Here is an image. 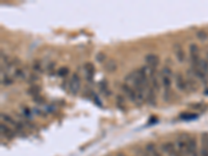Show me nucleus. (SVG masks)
<instances>
[{"instance_id":"obj_18","label":"nucleus","mask_w":208,"mask_h":156,"mask_svg":"<svg viewBox=\"0 0 208 156\" xmlns=\"http://www.w3.org/2000/svg\"><path fill=\"white\" fill-rule=\"evenodd\" d=\"M99 87H100V90L103 93V94L107 95V96L109 95L110 90H109V89H108V85H107V83H106V82H101Z\"/></svg>"},{"instance_id":"obj_28","label":"nucleus","mask_w":208,"mask_h":156,"mask_svg":"<svg viewBox=\"0 0 208 156\" xmlns=\"http://www.w3.org/2000/svg\"><path fill=\"white\" fill-rule=\"evenodd\" d=\"M116 156H127V155H126L125 153H123V152H118L116 154Z\"/></svg>"},{"instance_id":"obj_29","label":"nucleus","mask_w":208,"mask_h":156,"mask_svg":"<svg viewBox=\"0 0 208 156\" xmlns=\"http://www.w3.org/2000/svg\"><path fill=\"white\" fill-rule=\"evenodd\" d=\"M175 156H183V155H181V154H180V153H178V152H177V154L175 155Z\"/></svg>"},{"instance_id":"obj_2","label":"nucleus","mask_w":208,"mask_h":156,"mask_svg":"<svg viewBox=\"0 0 208 156\" xmlns=\"http://www.w3.org/2000/svg\"><path fill=\"white\" fill-rule=\"evenodd\" d=\"M186 87L188 90H192V92H195V90H198V82L196 80V74H195L194 70L191 69L188 71H186Z\"/></svg>"},{"instance_id":"obj_21","label":"nucleus","mask_w":208,"mask_h":156,"mask_svg":"<svg viewBox=\"0 0 208 156\" xmlns=\"http://www.w3.org/2000/svg\"><path fill=\"white\" fill-rule=\"evenodd\" d=\"M96 59H97L98 62H106V55L103 53V52H98L96 54Z\"/></svg>"},{"instance_id":"obj_22","label":"nucleus","mask_w":208,"mask_h":156,"mask_svg":"<svg viewBox=\"0 0 208 156\" xmlns=\"http://www.w3.org/2000/svg\"><path fill=\"white\" fill-rule=\"evenodd\" d=\"M197 37L199 40H201V41H204V40L207 39V34L204 31V30H199V31L197 32Z\"/></svg>"},{"instance_id":"obj_27","label":"nucleus","mask_w":208,"mask_h":156,"mask_svg":"<svg viewBox=\"0 0 208 156\" xmlns=\"http://www.w3.org/2000/svg\"><path fill=\"white\" fill-rule=\"evenodd\" d=\"M188 156H199V153H198V150H197V151H192V152H189Z\"/></svg>"},{"instance_id":"obj_9","label":"nucleus","mask_w":208,"mask_h":156,"mask_svg":"<svg viewBox=\"0 0 208 156\" xmlns=\"http://www.w3.org/2000/svg\"><path fill=\"white\" fill-rule=\"evenodd\" d=\"M0 131H1V134L3 135L4 137H6L7 140H12V138L15 137L14 131H13L6 124H3V123L0 124Z\"/></svg>"},{"instance_id":"obj_16","label":"nucleus","mask_w":208,"mask_h":156,"mask_svg":"<svg viewBox=\"0 0 208 156\" xmlns=\"http://www.w3.org/2000/svg\"><path fill=\"white\" fill-rule=\"evenodd\" d=\"M1 117H2V119H3L4 121H5V122L9 123V124H11V125H13V126L15 127V129H17V127L19 126V124H20V123L16 122V121H15L14 119H13L12 117H9V115H6V114H2V115H1Z\"/></svg>"},{"instance_id":"obj_12","label":"nucleus","mask_w":208,"mask_h":156,"mask_svg":"<svg viewBox=\"0 0 208 156\" xmlns=\"http://www.w3.org/2000/svg\"><path fill=\"white\" fill-rule=\"evenodd\" d=\"M174 51H175V55H176L177 59H178V62H184L185 59V52L184 50L182 49V47L180 46L179 44H176L174 46Z\"/></svg>"},{"instance_id":"obj_6","label":"nucleus","mask_w":208,"mask_h":156,"mask_svg":"<svg viewBox=\"0 0 208 156\" xmlns=\"http://www.w3.org/2000/svg\"><path fill=\"white\" fill-rule=\"evenodd\" d=\"M122 90H123L125 96L127 97L131 102L136 103V93L131 85H129L127 83H124L122 85Z\"/></svg>"},{"instance_id":"obj_14","label":"nucleus","mask_w":208,"mask_h":156,"mask_svg":"<svg viewBox=\"0 0 208 156\" xmlns=\"http://www.w3.org/2000/svg\"><path fill=\"white\" fill-rule=\"evenodd\" d=\"M155 90H154L152 87H150L148 90H147V95H146V98H147V101L149 102V104L151 105H155L156 104V95H155Z\"/></svg>"},{"instance_id":"obj_26","label":"nucleus","mask_w":208,"mask_h":156,"mask_svg":"<svg viewBox=\"0 0 208 156\" xmlns=\"http://www.w3.org/2000/svg\"><path fill=\"white\" fill-rule=\"evenodd\" d=\"M34 102H37V103H43V102H44V98L41 97L40 95H39V96H37V97H34Z\"/></svg>"},{"instance_id":"obj_3","label":"nucleus","mask_w":208,"mask_h":156,"mask_svg":"<svg viewBox=\"0 0 208 156\" xmlns=\"http://www.w3.org/2000/svg\"><path fill=\"white\" fill-rule=\"evenodd\" d=\"M189 54H191V59L192 62V67H196L200 62V51L199 47L196 44H191L189 46Z\"/></svg>"},{"instance_id":"obj_11","label":"nucleus","mask_w":208,"mask_h":156,"mask_svg":"<svg viewBox=\"0 0 208 156\" xmlns=\"http://www.w3.org/2000/svg\"><path fill=\"white\" fill-rule=\"evenodd\" d=\"M145 149H146L148 155H150V156H162L161 153L159 152L158 149H157L155 144H153V143H149V144L146 146Z\"/></svg>"},{"instance_id":"obj_20","label":"nucleus","mask_w":208,"mask_h":156,"mask_svg":"<svg viewBox=\"0 0 208 156\" xmlns=\"http://www.w3.org/2000/svg\"><path fill=\"white\" fill-rule=\"evenodd\" d=\"M57 74H58V76H60V77H65V76H67V75L69 74V69H68L67 67H63V68H60V69L58 70Z\"/></svg>"},{"instance_id":"obj_7","label":"nucleus","mask_w":208,"mask_h":156,"mask_svg":"<svg viewBox=\"0 0 208 156\" xmlns=\"http://www.w3.org/2000/svg\"><path fill=\"white\" fill-rule=\"evenodd\" d=\"M161 151L166 153L168 156H175L177 154V147L175 146L174 143L172 142H167L161 145Z\"/></svg>"},{"instance_id":"obj_1","label":"nucleus","mask_w":208,"mask_h":156,"mask_svg":"<svg viewBox=\"0 0 208 156\" xmlns=\"http://www.w3.org/2000/svg\"><path fill=\"white\" fill-rule=\"evenodd\" d=\"M172 76H173V72L169 67H164L160 73V80L161 85L164 90V98H168L167 96L170 95V90H171L172 85Z\"/></svg>"},{"instance_id":"obj_24","label":"nucleus","mask_w":208,"mask_h":156,"mask_svg":"<svg viewBox=\"0 0 208 156\" xmlns=\"http://www.w3.org/2000/svg\"><path fill=\"white\" fill-rule=\"evenodd\" d=\"M180 117H181V119H183V120H187V119H195V118L198 117V115H196V114H182Z\"/></svg>"},{"instance_id":"obj_4","label":"nucleus","mask_w":208,"mask_h":156,"mask_svg":"<svg viewBox=\"0 0 208 156\" xmlns=\"http://www.w3.org/2000/svg\"><path fill=\"white\" fill-rule=\"evenodd\" d=\"M69 89L70 92L72 93L73 95H76L78 93V90L80 89V77L78 76V74H74L72 75V78L70 80V84H69Z\"/></svg>"},{"instance_id":"obj_8","label":"nucleus","mask_w":208,"mask_h":156,"mask_svg":"<svg viewBox=\"0 0 208 156\" xmlns=\"http://www.w3.org/2000/svg\"><path fill=\"white\" fill-rule=\"evenodd\" d=\"M175 83H176V87L179 90H186L187 87H186V80H185V78L183 77V75L181 74V73H176L175 74Z\"/></svg>"},{"instance_id":"obj_15","label":"nucleus","mask_w":208,"mask_h":156,"mask_svg":"<svg viewBox=\"0 0 208 156\" xmlns=\"http://www.w3.org/2000/svg\"><path fill=\"white\" fill-rule=\"evenodd\" d=\"M40 90H41L40 87H38V85H35V84H32L31 87H29V89L27 90V94L34 98L40 95Z\"/></svg>"},{"instance_id":"obj_17","label":"nucleus","mask_w":208,"mask_h":156,"mask_svg":"<svg viewBox=\"0 0 208 156\" xmlns=\"http://www.w3.org/2000/svg\"><path fill=\"white\" fill-rule=\"evenodd\" d=\"M117 105H118V107L120 108V109H125L126 108V102L125 100H124V98L121 96V95H119V96H117Z\"/></svg>"},{"instance_id":"obj_13","label":"nucleus","mask_w":208,"mask_h":156,"mask_svg":"<svg viewBox=\"0 0 208 156\" xmlns=\"http://www.w3.org/2000/svg\"><path fill=\"white\" fill-rule=\"evenodd\" d=\"M118 68V65H117V62L115 59H108L105 62V65H104V70L108 73H113L115 72Z\"/></svg>"},{"instance_id":"obj_25","label":"nucleus","mask_w":208,"mask_h":156,"mask_svg":"<svg viewBox=\"0 0 208 156\" xmlns=\"http://www.w3.org/2000/svg\"><path fill=\"white\" fill-rule=\"evenodd\" d=\"M34 70L37 72H42L43 69H42V66H41V62H35L34 64Z\"/></svg>"},{"instance_id":"obj_10","label":"nucleus","mask_w":208,"mask_h":156,"mask_svg":"<svg viewBox=\"0 0 208 156\" xmlns=\"http://www.w3.org/2000/svg\"><path fill=\"white\" fill-rule=\"evenodd\" d=\"M84 72H85V77L88 81H92L94 79V75H95V66L92 62H87L84 64Z\"/></svg>"},{"instance_id":"obj_19","label":"nucleus","mask_w":208,"mask_h":156,"mask_svg":"<svg viewBox=\"0 0 208 156\" xmlns=\"http://www.w3.org/2000/svg\"><path fill=\"white\" fill-rule=\"evenodd\" d=\"M1 82H2V84H4V85H9V84H12L13 79L11 78V76H9V75H4V77L1 76Z\"/></svg>"},{"instance_id":"obj_5","label":"nucleus","mask_w":208,"mask_h":156,"mask_svg":"<svg viewBox=\"0 0 208 156\" xmlns=\"http://www.w3.org/2000/svg\"><path fill=\"white\" fill-rule=\"evenodd\" d=\"M145 62H146L147 66L149 68H152V69H156L158 67L159 62H160V59H159L158 55L154 54V53H150L147 54L145 56Z\"/></svg>"},{"instance_id":"obj_23","label":"nucleus","mask_w":208,"mask_h":156,"mask_svg":"<svg viewBox=\"0 0 208 156\" xmlns=\"http://www.w3.org/2000/svg\"><path fill=\"white\" fill-rule=\"evenodd\" d=\"M135 156H149L147 153L146 149H142V148H138L135 150Z\"/></svg>"}]
</instances>
